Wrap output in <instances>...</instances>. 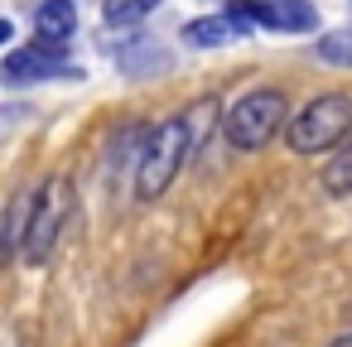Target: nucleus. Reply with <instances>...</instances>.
<instances>
[{"instance_id":"1","label":"nucleus","mask_w":352,"mask_h":347,"mask_svg":"<svg viewBox=\"0 0 352 347\" xmlns=\"http://www.w3.org/2000/svg\"><path fill=\"white\" fill-rule=\"evenodd\" d=\"M285 116H289L285 92L280 87H256V92L236 97L227 107V116H217V121H222L232 150H261V145L275 140V131L285 126Z\"/></svg>"},{"instance_id":"2","label":"nucleus","mask_w":352,"mask_h":347,"mask_svg":"<svg viewBox=\"0 0 352 347\" xmlns=\"http://www.w3.org/2000/svg\"><path fill=\"white\" fill-rule=\"evenodd\" d=\"M347 131H352V97L347 92H323L299 116H289L285 140H289L294 155H323V150L342 145Z\"/></svg>"},{"instance_id":"3","label":"nucleus","mask_w":352,"mask_h":347,"mask_svg":"<svg viewBox=\"0 0 352 347\" xmlns=\"http://www.w3.org/2000/svg\"><path fill=\"white\" fill-rule=\"evenodd\" d=\"M193 150H188V131H184V116H174V121H164V126H155L150 131V140H145V150H140V169H135V198H160L174 179H179V169H184V159H188Z\"/></svg>"},{"instance_id":"4","label":"nucleus","mask_w":352,"mask_h":347,"mask_svg":"<svg viewBox=\"0 0 352 347\" xmlns=\"http://www.w3.org/2000/svg\"><path fill=\"white\" fill-rule=\"evenodd\" d=\"M63 217H68V183H63V179H49L44 188H34L30 227H25V241H20V256H25L30 265H44V260H49Z\"/></svg>"},{"instance_id":"5","label":"nucleus","mask_w":352,"mask_h":347,"mask_svg":"<svg viewBox=\"0 0 352 347\" xmlns=\"http://www.w3.org/2000/svg\"><path fill=\"white\" fill-rule=\"evenodd\" d=\"M227 20L241 34H251L256 25L261 30H314L318 25V15H314L309 0H232Z\"/></svg>"},{"instance_id":"6","label":"nucleus","mask_w":352,"mask_h":347,"mask_svg":"<svg viewBox=\"0 0 352 347\" xmlns=\"http://www.w3.org/2000/svg\"><path fill=\"white\" fill-rule=\"evenodd\" d=\"M73 68L63 63V44H30V49H15L6 63H0V78L6 82H39V78H68Z\"/></svg>"},{"instance_id":"7","label":"nucleus","mask_w":352,"mask_h":347,"mask_svg":"<svg viewBox=\"0 0 352 347\" xmlns=\"http://www.w3.org/2000/svg\"><path fill=\"white\" fill-rule=\"evenodd\" d=\"M30 208H34V193H20L6 217H0V265H10V256H20V241H25V227H30Z\"/></svg>"},{"instance_id":"8","label":"nucleus","mask_w":352,"mask_h":347,"mask_svg":"<svg viewBox=\"0 0 352 347\" xmlns=\"http://www.w3.org/2000/svg\"><path fill=\"white\" fill-rule=\"evenodd\" d=\"M73 25H78V15H73L68 0H44V5L34 10V30H39V39H49V44H63V39L73 34Z\"/></svg>"},{"instance_id":"9","label":"nucleus","mask_w":352,"mask_h":347,"mask_svg":"<svg viewBox=\"0 0 352 347\" xmlns=\"http://www.w3.org/2000/svg\"><path fill=\"white\" fill-rule=\"evenodd\" d=\"M184 39L188 44H198V49H217V44H227V39H246L227 15H208V20H193L188 30H184Z\"/></svg>"},{"instance_id":"10","label":"nucleus","mask_w":352,"mask_h":347,"mask_svg":"<svg viewBox=\"0 0 352 347\" xmlns=\"http://www.w3.org/2000/svg\"><path fill=\"white\" fill-rule=\"evenodd\" d=\"M217 97H203V102H193L188 111H184V131H188V150H198L208 135H212V126H217Z\"/></svg>"},{"instance_id":"11","label":"nucleus","mask_w":352,"mask_h":347,"mask_svg":"<svg viewBox=\"0 0 352 347\" xmlns=\"http://www.w3.org/2000/svg\"><path fill=\"white\" fill-rule=\"evenodd\" d=\"M314 54H318L323 63H333V68H352V30H333V34H323V39L314 44Z\"/></svg>"},{"instance_id":"12","label":"nucleus","mask_w":352,"mask_h":347,"mask_svg":"<svg viewBox=\"0 0 352 347\" xmlns=\"http://www.w3.org/2000/svg\"><path fill=\"white\" fill-rule=\"evenodd\" d=\"M323 188L328 193H352V145H342V155H333L328 159V169H323Z\"/></svg>"},{"instance_id":"13","label":"nucleus","mask_w":352,"mask_h":347,"mask_svg":"<svg viewBox=\"0 0 352 347\" xmlns=\"http://www.w3.org/2000/svg\"><path fill=\"white\" fill-rule=\"evenodd\" d=\"M155 5H160V0H107V25H135Z\"/></svg>"},{"instance_id":"14","label":"nucleus","mask_w":352,"mask_h":347,"mask_svg":"<svg viewBox=\"0 0 352 347\" xmlns=\"http://www.w3.org/2000/svg\"><path fill=\"white\" fill-rule=\"evenodd\" d=\"M6 39H15V30H10V20H0V44Z\"/></svg>"},{"instance_id":"15","label":"nucleus","mask_w":352,"mask_h":347,"mask_svg":"<svg viewBox=\"0 0 352 347\" xmlns=\"http://www.w3.org/2000/svg\"><path fill=\"white\" fill-rule=\"evenodd\" d=\"M328 347H352V333H342V337H333Z\"/></svg>"}]
</instances>
